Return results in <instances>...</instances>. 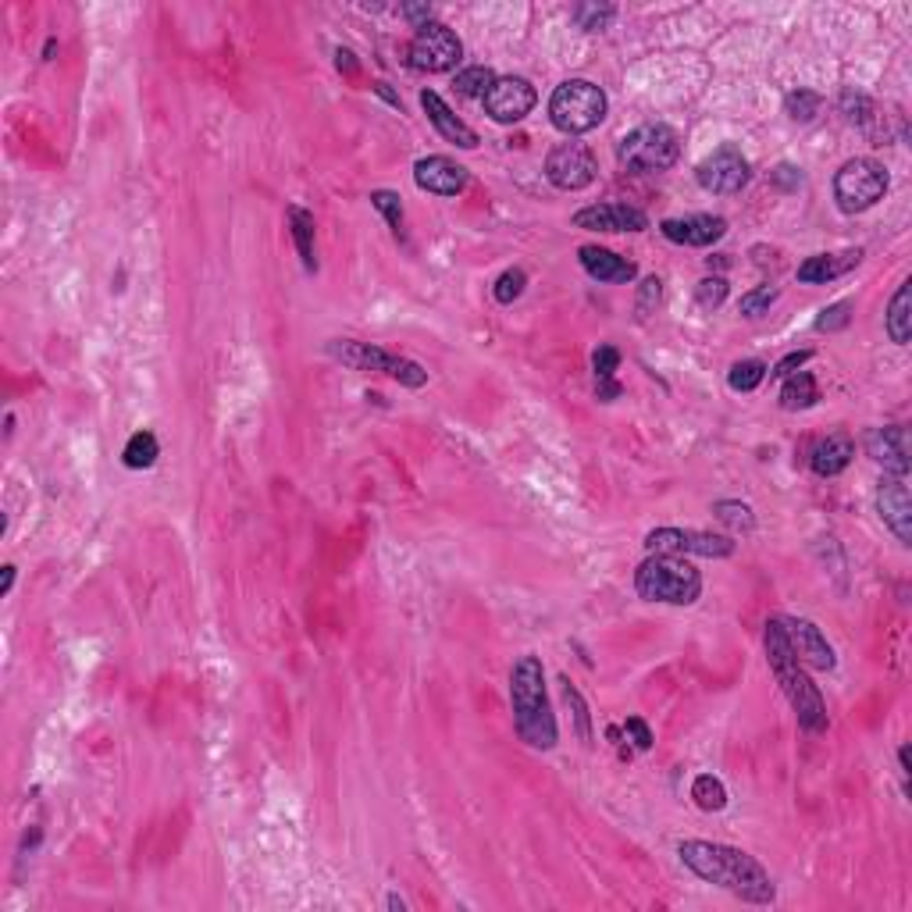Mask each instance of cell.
I'll return each mask as SVG.
<instances>
[{
	"instance_id": "obj_48",
	"label": "cell",
	"mask_w": 912,
	"mask_h": 912,
	"mask_svg": "<svg viewBox=\"0 0 912 912\" xmlns=\"http://www.w3.org/2000/svg\"><path fill=\"white\" fill-rule=\"evenodd\" d=\"M375 93H378V97H385V100H389L392 107H399V97L389 90V82H375Z\"/></svg>"
},
{
	"instance_id": "obj_4",
	"label": "cell",
	"mask_w": 912,
	"mask_h": 912,
	"mask_svg": "<svg viewBox=\"0 0 912 912\" xmlns=\"http://www.w3.org/2000/svg\"><path fill=\"white\" fill-rule=\"evenodd\" d=\"M635 592L645 603H667V606H692L702 595V574L695 563L684 556L652 553L649 560L638 563L635 570Z\"/></svg>"
},
{
	"instance_id": "obj_21",
	"label": "cell",
	"mask_w": 912,
	"mask_h": 912,
	"mask_svg": "<svg viewBox=\"0 0 912 912\" xmlns=\"http://www.w3.org/2000/svg\"><path fill=\"white\" fill-rule=\"evenodd\" d=\"M578 261H581V268H585V275L595 278V282L627 285V282H635V275H638L635 264L627 261V257H620V253L606 250V246H581Z\"/></svg>"
},
{
	"instance_id": "obj_35",
	"label": "cell",
	"mask_w": 912,
	"mask_h": 912,
	"mask_svg": "<svg viewBox=\"0 0 912 912\" xmlns=\"http://www.w3.org/2000/svg\"><path fill=\"white\" fill-rule=\"evenodd\" d=\"M371 207L385 214V221H389V228L396 236H403V204H399V193H392V189H375V193H371Z\"/></svg>"
},
{
	"instance_id": "obj_23",
	"label": "cell",
	"mask_w": 912,
	"mask_h": 912,
	"mask_svg": "<svg viewBox=\"0 0 912 912\" xmlns=\"http://www.w3.org/2000/svg\"><path fill=\"white\" fill-rule=\"evenodd\" d=\"M855 456V442L848 435H827L823 442L813 446V456H809V467H813L820 478H838Z\"/></svg>"
},
{
	"instance_id": "obj_6",
	"label": "cell",
	"mask_w": 912,
	"mask_h": 912,
	"mask_svg": "<svg viewBox=\"0 0 912 912\" xmlns=\"http://www.w3.org/2000/svg\"><path fill=\"white\" fill-rule=\"evenodd\" d=\"M681 157V136L670 125L652 122L631 129L617 147V161L635 175H652V171H667Z\"/></svg>"
},
{
	"instance_id": "obj_49",
	"label": "cell",
	"mask_w": 912,
	"mask_h": 912,
	"mask_svg": "<svg viewBox=\"0 0 912 912\" xmlns=\"http://www.w3.org/2000/svg\"><path fill=\"white\" fill-rule=\"evenodd\" d=\"M11 585H15V567L8 563V567H4V588H0V592L8 595V592H11Z\"/></svg>"
},
{
	"instance_id": "obj_39",
	"label": "cell",
	"mask_w": 912,
	"mask_h": 912,
	"mask_svg": "<svg viewBox=\"0 0 912 912\" xmlns=\"http://www.w3.org/2000/svg\"><path fill=\"white\" fill-rule=\"evenodd\" d=\"M695 300H699V307L702 310H717L720 303L727 300V282L724 278H702L699 282V289H695Z\"/></svg>"
},
{
	"instance_id": "obj_25",
	"label": "cell",
	"mask_w": 912,
	"mask_h": 912,
	"mask_svg": "<svg viewBox=\"0 0 912 912\" xmlns=\"http://www.w3.org/2000/svg\"><path fill=\"white\" fill-rule=\"evenodd\" d=\"M909 289L912 282L905 278L902 285H898V293L891 296V307H888V318H884V325H888V335L891 342H898V346H909V335H912V310H909Z\"/></svg>"
},
{
	"instance_id": "obj_10",
	"label": "cell",
	"mask_w": 912,
	"mask_h": 912,
	"mask_svg": "<svg viewBox=\"0 0 912 912\" xmlns=\"http://www.w3.org/2000/svg\"><path fill=\"white\" fill-rule=\"evenodd\" d=\"M407 54H410V68H417V72H449V68L460 65L464 43H460V36L449 25L428 22L424 29H417Z\"/></svg>"
},
{
	"instance_id": "obj_24",
	"label": "cell",
	"mask_w": 912,
	"mask_h": 912,
	"mask_svg": "<svg viewBox=\"0 0 912 912\" xmlns=\"http://www.w3.org/2000/svg\"><path fill=\"white\" fill-rule=\"evenodd\" d=\"M289 232H293V243L300 261L307 271H318V250H314V214L303 211V207H289Z\"/></svg>"
},
{
	"instance_id": "obj_44",
	"label": "cell",
	"mask_w": 912,
	"mask_h": 912,
	"mask_svg": "<svg viewBox=\"0 0 912 912\" xmlns=\"http://www.w3.org/2000/svg\"><path fill=\"white\" fill-rule=\"evenodd\" d=\"M624 734H627L631 741H635V749H638V752H649V749H652V731H649V724H645L642 717H627Z\"/></svg>"
},
{
	"instance_id": "obj_11",
	"label": "cell",
	"mask_w": 912,
	"mask_h": 912,
	"mask_svg": "<svg viewBox=\"0 0 912 912\" xmlns=\"http://www.w3.org/2000/svg\"><path fill=\"white\" fill-rule=\"evenodd\" d=\"M645 549L667 556H709V560H724V556L734 553V542L727 535H713V531L656 528L645 535Z\"/></svg>"
},
{
	"instance_id": "obj_45",
	"label": "cell",
	"mask_w": 912,
	"mask_h": 912,
	"mask_svg": "<svg viewBox=\"0 0 912 912\" xmlns=\"http://www.w3.org/2000/svg\"><path fill=\"white\" fill-rule=\"evenodd\" d=\"M399 15L407 18L414 29H424V25L432 22V8H428V4H403V8H399Z\"/></svg>"
},
{
	"instance_id": "obj_41",
	"label": "cell",
	"mask_w": 912,
	"mask_h": 912,
	"mask_svg": "<svg viewBox=\"0 0 912 912\" xmlns=\"http://www.w3.org/2000/svg\"><path fill=\"white\" fill-rule=\"evenodd\" d=\"M848 310H852V300L834 303V307H827L820 318H816V328H820V332H838V328L848 325Z\"/></svg>"
},
{
	"instance_id": "obj_2",
	"label": "cell",
	"mask_w": 912,
	"mask_h": 912,
	"mask_svg": "<svg viewBox=\"0 0 912 912\" xmlns=\"http://www.w3.org/2000/svg\"><path fill=\"white\" fill-rule=\"evenodd\" d=\"M510 706H513V727L521 734L524 745L535 752L556 749L560 727H556L553 706L546 695V670L538 656H521L510 670Z\"/></svg>"
},
{
	"instance_id": "obj_43",
	"label": "cell",
	"mask_w": 912,
	"mask_h": 912,
	"mask_svg": "<svg viewBox=\"0 0 912 912\" xmlns=\"http://www.w3.org/2000/svg\"><path fill=\"white\" fill-rule=\"evenodd\" d=\"M809 357H813V350H795V353H788V357H781V360L774 364L770 378H788V375H795V371H802V367L809 364Z\"/></svg>"
},
{
	"instance_id": "obj_19",
	"label": "cell",
	"mask_w": 912,
	"mask_h": 912,
	"mask_svg": "<svg viewBox=\"0 0 912 912\" xmlns=\"http://www.w3.org/2000/svg\"><path fill=\"white\" fill-rule=\"evenodd\" d=\"M660 232L677 246H706L720 243L727 236V221L717 218V214H684V218H667L660 225Z\"/></svg>"
},
{
	"instance_id": "obj_37",
	"label": "cell",
	"mask_w": 912,
	"mask_h": 912,
	"mask_svg": "<svg viewBox=\"0 0 912 912\" xmlns=\"http://www.w3.org/2000/svg\"><path fill=\"white\" fill-rule=\"evenodd\" d=\"M777 296H781V293H777L774 285H759V289H752V293L741 296L738 307H741V314H745V318H759V314H766V310H770V303H774Z\"/></svg>"
},
{
	"instance_id": "obj_8",
	"label": "cell",
	"mask_w": 912,
	"mask_h": 912,
	"mask_svg": "<svg viewBox=\"0 0 912 912\" xmlns=\"http://www.w3.org/2000/svg\"><path fill=\"white\" fill-rule=\"evenodd\" d=\"M888 186L891 179L884 164L873 161V157H852L834 175V200L845 214H863L884 200Z\"/></svg>"
},
{
	"instance_id": "obj_34",
	"label": "cell",
	"mask_w": 912,
	"mask_h": 912,
	"mask_svg": "<svg viewBox=\"0 0 912 912\" xmlns=\"http://www.w3.org/2000/svg\"><path fill=\"white\" fill-rule=\"evenodd\" d=\"M560 684H563V699H567V706L574 709V720H578V738L585 741V745H592V717H588L585 695H581L567 677H560Z\"/></svg>"
},
{
	"instance_id": "obj_46",
	"label": "cell",
	"mask_w": 912,
	"mask_h": 912,
	"mask_svg": "<svg viewBox=\"0 0 912 912\" xmlns=\"http://www.w3.org/2000/svg\"><path fill=\"white\" fill-rule=\"evenodd\" d=\"M335 65H339V72H346V75H357L360 68H357V61H353V50H335Z\"/></svg>"
},
{
	"instance_id": "obj_13",
	"label": "cell",
	"mask_w": 912,
	"mask_h": 912,
	"mask_svg": "<svg viewBox=\"0 0 912 912\" xmlns=\"http://www.w3.org/2000/svg\"><path fill=\"white\" fill-rule=\"evenodd\" d=\"M535 104H538L535 86L528 79H521V75H503L485 93V114L499 125H513L521 122V118H528Z\"/></svg>"
},
{
	"instance_id": "obj_22",
	"label": "cell",
	"mask_w": 912,
	"mask_h": 912,
	"mask_svg": "<svg viewBox=\"0 0 912 912\" xmlns=\"http://www.w3.org/2000/svg\"><path fill=\"white\" fill-rule=\"evenodd\" d=\"M863 261L859 250H848V253H816L809 261L798 264V282L806 285H827L834 278H841L845 271H852L855 264Z\"/></svg>"
},
{
	"instance_id": "obj_28",
	"label": "cell",
	"mask_w": 912,
	"mask_h": 912,
	"mask_svg": "<svg viewBox=\"0 0 912 912\" xmlns=\"http://www.w3.org/2000/svg\"><path fill=\"white\" fill-rule=\"evenodd\" d=\"M692 798H695V806L706 809V813H720V809L727 806V788H724L720 777L699 774L692 781Z\"/></svg>"
},
{
	"instance_id": "obj_17",
	"label": "cell",
	"mask_w": 912,
	"mask_h": 912,
	"mask_svg": "<svg viewBox=\"0 0 912 912\" xmlns=\"http://www.w3.org/2000/svg\"><path fill=\"white\" fill-rule=\"evenodd\" d=\"M784 635H788L791 649L802 660V667H816V670H834V649L831 642L823 638V631L813 620H798V617H781Z\"/></svg>"
},
{
	"instance_id": "obj_18",
	"label": "cell",
	"mask_w": 912,
	"mask_h": 912,
	"mask_svg": "<svg viewBox=\"0 0 912 912\" xmlns=\"http://www.w3.org/2000/svg\"><path fill=\"white\" fill-rule=\"evenodd\" d=\"M414 182L417 189H424V193L432 196H460L467 189V168L456 164L453 157L432 154L414 164Z\"/></svg>"
},
{
	"instance_id": "obj_51",
	"label": "cell",
	"mask_w": 912,
	"mask_h": 912,
	"mask_svg": "<svg viewBox=\"0 0 912 912\" xmlns=\"http://www.w3.org/2000/svg\"><path fill=\"white\" fill-rule=\"evenodd\" d=\"M389 909H407V902H403V898H396V895H389Z\"/></svg>"
},
{
	"instance_id": "obj_3",
	"label": "cell",
	"mask_w": 912,
	"mask_h": 912,
	"mask_svg": "<svg viewBox=\"0 0 912 912\" xmlns=\"http://www.w3.org/2000/svg\"><path fill=\"white\" fill-rule=\"evenodd\" d=\"M763 645H766V663H770V670H774L784 699H788L791 709H795L798 727L809 731V734H823L827 731V702H823L820 688L809 681L806 667H802V660H798L795 649H791L788 635H784L781 617L766 624Z\"/></svg>"
},
{
	"instance_id": "obj_15",
	"label": "cell",
	"mask_w": 912,
	"mask_h": 912,
	"mask_svg": "<svg viewBox=\"0 0 912 912\" xmlns=\"http://www.w3.org/2000/svg\"><path fill=\"white\" fill-rule=\"evenodd\" d=\"M877 513H880V521L895 531L898 542L909 546L912 542V496H909L905 478L888 474V478L880 481L877 485Z\"/></svg>"
},
{
	"instance_id": "obj_32",
	"label": "cell",
	"mask_w": 912,
	"mask_h": 912,
	"mask_svg": "<svg viewBox=\"0 0 912 912\" xmlns=\"http://www.w3.org/2000/svg\"><path fill=\"white\" fill-rule=\"evenodd\" d=\"M766 371H770V367H766L763 360H738V364L731 367V375H727V385H731L734 392H752L763 385Z\"/></svg>"
},
{
	"instance_id": "obj_7",
	"label": "cell",
	"mask_w": 912,
	"mask_h": 912,
	"mask_svg": "<svg viewBox=\"0 0 912 912\" xmlns=\"http://www.w3.org/2000/svg\"><path fill=\"white\" fill-rule=\"evenodd\" d=\"M328 353H332L339 364L353 367V371H378V375L396 378L399 385L407 389H421L428 382V371H424L417 360L396 357V353L382 350L375 342H360V339H332L328 342Z\"/></svg>"
},
{
	"instance_id": "obj_5",
	"label": "cell",
	"mask_w": 912,
	"mask_h": 912,
	"mask_svg": "<svg viewBox=\"0 0 912 912\" xmlns=\"http://www.w3.org/2000/svg\"><path fill=\"white\" fill-rule=\"evenodd\" d=\"M610 111L603 86H595L588 79H567L560 82L549 97V122L563 132V136H585V132L599 129Z\"/></svg>"
},
{
	"instance_id": "obj_38",
	"label": "cell",
	"mask_w": 912,
	"mask_h": 912,
	"mask_svg": "<svg viewBox=\"0 0 912 912\" xmlns=\"http://www.w3.org/2000/svg\"><path fill=\"white\" fill-rule=\"evenodd\" d=\"M617 367H620V353L617 346H599L592 353V371H595V385L599 382H617Z\"/></svg>"
},
{
	"instance_id": "obj_1",
	"label": "cell",
	"mask_w": 912,
	"mask_h": 912,
	"mask_svg": "<svg viewBox=\"0 0 912 912\" xmlns=\"http://www.w3.org/2000/svg\"><path fill=\"white\" fill-rule=\"evenodd\" d=\"M681 863L695 873L699 880L713 884V888L731 891L734 898L752 905H770L777 898V888L770 873L763 870L756 855H749L745 848L720 845V841H681L677 845Z\"/></svg>"
},
{
	"instance_id": "obj_20",
	"label": "cell",
	"mask_w": 912,
	"mask_h": 912,
	"mask_svg": "<svg viewBox=\"0 0 912 912\" xmlns=\"http://www.w3.org/2000/svg\"><path fill=\"white\" fill-rule=\"evenodd\" d=\"M421 107H424V114H428V122L439 129V136L449 139V143H456L460 150H474L481 143L478 132H474L467 122H460V118L453 114V107H449L435 90H424L421 93Z\"/></svg>"
},
{
	"instance_id": "obj_31",
	"label": "cell",
	"mask_w": 912,
	"mask_h": 912,
	"mask_svg": "<svg viewBox=\"0 0 912 912\" xmlns=\"http://www.w3.org/2000/svg\"><path fill=\"white\" fill-rule=\"evenodd\" d=\"M499 75L492 72V68H485V65H474V68H464V72L456 75V90L464 93V97H481L485 100V93L492 90V82H496Z\"/></svg>"
},
{
	"instance_id": "obj_29",
	"label": "cell",
	"mask_w": 912,
	"mask_h": 912,
	"mask_svg": "<svg viewBox=\"0 0 912 912\" xmlns=\"http://www.w3.org/2000/svg\"><path fill=\"white\" fill-rule=\"evenodd\" d=\"M570 18H574V25L585 29V33H603V29L613 25V18H617V8H613V4H574V8H570Z\"/></svg>"
},
{
	"instance_id": "obj_30",
	"label": "cell",
	"mask_w": 912,
	"mask_h": 912,
	"mask_svg": "<svg viewBox=\"0 0 912 912\" xmlns=\"http://www.w3.org/2000/svg\"><path fill=\"white\" fill-rule=\"evenodd\" d=\"M713 513H717V521H724L727 528H734V531H752V528H756L752 506L741 503V499H717V503H713Z\"/></svg>"
},
{
	"instance_id": "obj_36",
	"label": "cell",
	"mask_w": 912,
	"mask_h": 912,
	"mask_svg": "<svg viewBox=\"0 0 912 912\" xmlns=\"http://www.w3.org/2000/svg\"><path fill=\"white\" fill-rule=\"evenodd\" d=\"M524 285H528V275H524L521 268H510V271H503V275L496 278V285H492V296H496L499 303H513L517 296L524 293Z\"/></svg>"
},
{
	"instance_id": "obj_12",
	"label": "cell",
	"mask_w": 912,
	"mask_h": 912,
	"mask_svg": "<svg viewBox=\"0 0 912 912\" xmlns=\"http://www.w3.org/2000/svg\"><path fill=\"white\" fill-rule=\"evenodd\" d=\"M595 171H599L595 154L585 147V143H574V139L553 147L546 157V179L553 182L556 189H563V193H578V189L592 186Z\"/></svg>"
},
{
	"instance_id": "obj_16",
	"label": "cell",
	"mask_w": 912,
	"mask_h": 912,
	"mask_svg": "<svg viewBox=\"0 0 912 912\" xmlns=\"http://www.w3.org/2000/svg\"><path fill=\"white\" fill-rule=\"evenodd\" d=\"M866 453L873 464H880L888 474L905 478L909 474V432L902 424H888V428H870L863 439Z\"/></svg>"
},
{
	"instance_id": "obj_9",
	"label": "cell",
	"mask_w": 912,
	"mask_h": 912,
	"mask_svg": "<svg viewBox=\"0 0 912 912\" xmlns=\"http://www.w3.org/2000/svg\"><path fill=\"white\" fill-rule=\"evenodd\" d=\"M695 179L706 193H717V196H734L741 189L749 186L752 179V168H749V157L741 154L738 143H720L713 154H706L695 168Z\"/></svg>"
},
{
	"instance_id": "obj_26",
	"label": "cell",
	"mask_w": 912,
	"mask_h": 912,
	"mask_svg": "<svg viewBox=\"0 0 912 912\" xmlns=\"http://www.w3.org/2000/svg\"><path fill=\"white\" fill-rule=\"evenodd\" d=\"M820 399V385L809 371H795V375L784 378V389H781V407L784 410H809L816 407Z\"/></svg>"
},
{
	"instance_id": "obj_27",
	"label": "cell",
	"mask_w": 912,
	"mask_h": 912,
	"mask_svg": "<svg viewBox=\"0 0 912 912\" xmlns=\"http://www.w3.org/2000/svg\"><path fill=\"white\" fill-rule=\"evenodd\" d=\"M157 453H161V446H157L154 432H136L129 442H125V467H132V471H147V467H154Z\"/></svg>"
},
{
	"instance_id": "obj_42",
	"label": "cell",
	"mask_w": 912,
	"mask_h": 912,
	"mask_svg": "<svg viewBox=\"0 0 912 912\" xmlns=\"http://www.w3.org/2000/svg\"><path fill=\"white\" fill-rule=\"evenodd\" d=\"M660 296H663V282H660V278H656V275L645 278L642 289H638V318H649V310L660 303Z\"/></svg>"
},
{
	"instance_id": "obj_33",
	"label": "cell",
	"mask_w": 912,
	"mask_h": 912,
	"mask_svg": "<svg viewBox=\"0 0 912 912\" xmlns=\"http://www.w3.org/2000/svg\"><path fill=\"white\" fill-rule=\"evenodd\" d=\"M820 104H823L820 93H813V90H795L784 97V111H788L791 122H813Z\"/></svg>"
},
{
	"instance_id": "obj_40",
	"label": "cell",
	"mask_w": 912,
	"mask_h": 912,
	"mask_svg": "<svg viewBox=\"0 0 912 912\" xmlns=\"http://www.w3.org/2000/svg\"><path fill=\"white\" fill-rule=\"evenodd\" d=\"M870 100L863 97V93H855V90H845L841 93V114H845L848 122H866L870 118Z\"/></svg>"
},
{
	"instance_id": "obj_50",
	"label": "cell",
	"mask_w": 912,
	"mask_h": 912,
	"mask_svg": "<svg viewBox=\"0 0 912 912\" xmlns=\"http://www.w3.org/2000/svg\"><path fill=\"white\" fill-rule=\"evenodd\" d=\"M54 54H57V43L47 40V47H43V57H47V61H54Z\"/></svg>"
},
{
	"instance_id": "obj_14",
	"label": "cell",
	"mask_w": 912,
	"mask_h": 912,
	"mask_svg": "<svg viewBox=\"0 0 912 912\" xmlns=\"http://www.w3.org/2000/svg\"><path fill=\"white\" fill-rule=\"evenodd\" d=\"M574 228L610 232V236H617V232H645L649 228V214L627 204H592L574 214Z\"/></svg>"
},
{
	"instance_id": "obj_47",
	"label": "cell",
	"mask_w": 912,
	"mask_h": 912,
	"mask_svg": "<svg viewBox=\"0 0 912 912\" xmlns=\"http://www.w3.org/2000/svg\"><path fill=\"white\" fill-rule=\"evenodd\" d=\"M898 766H902L905 788H909V774H912V770H909V745H902V749H898Z\"/></svg>"
}]
</instances>
